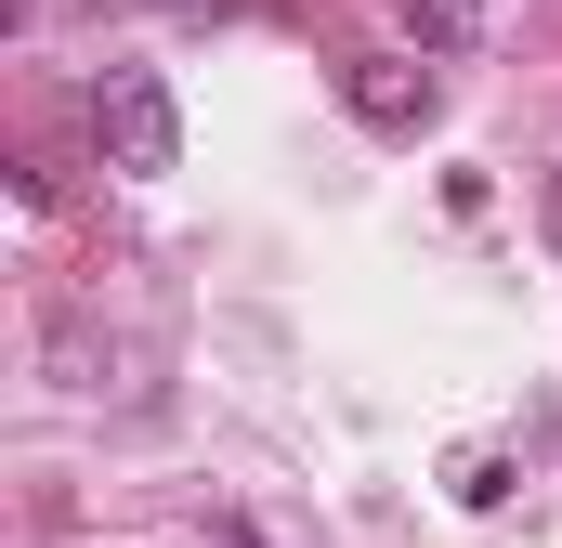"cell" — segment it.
I'll use <instances>...</instances> for the list:
<instances>
[{
	"instance_id": "1",
	"label": "cell",
	"mask_w": 562,
	"mask_h": 548,
	"mask_svg": "<svg viewBox=\"0 0 562 548\" xmlns=\"http://www.w3.org/2000/svg\"><path fill=\"white\" fill-rule=\"evenodd\" d=\"M92 144H105V170H132V183L183 170V105H170V79H157V66H105V79H92Z\"/></svg>"
},
{
	"instance_id": "2",
	"label": "cell",
	"mask_w": 562,
	"mask_h": 548,
	"mask_svg": "<svg viewBox=\"0 0 562 548\" xmlns=\"http://www.w3.org/2000/svg\"><path fill=\"white\" fill-rule=\"evenodd\" d=\"M353 118H367V132H419V118H431V79H406V66H353Z\"/></svg>"
},
{
	"instance_id": "3",
	"label": "cell",
	"mask_w": 562,
	"mask_h": 548,
	"mask_svg": "<svg viewBox=\"0 0 562 548\" xmlns=\"http://www.w3.org/2000/svg\"><path fill=\"white\" fill-rule=\"evenodd\" d=\"M510 496V457H458V510H497Z\"/></svg>"
},
{
	"instance_id": "4",
	"label": "cell",
	"mask_w": 562,
	"mask_h": 548,
	"mask_svg": "<svg viewBox=\"0 0 562 548\" xmlns=\"http://www.w3.org/2000/svg\"><path fill=\"white\" fill-rule=\"evenodd\" d=\"M210 548H249V536H210Z\"/></svg>"
},
{
	"instance_id": "5",
	"label": "cell",
	"mask_w": 562,
	"mask_h": 548,
	"mask_svg": "<svg viewBox=\"0 0 562 548\" xmlns=\"http://www.w3.org/2000/svg\"><path fill=\"white\" fill-rule=\"evenodd\" d=\"M550 236H562V196H550Z\"/></svg>"
},
{
	"instance_id": "6",
	"label": "cell",
	"mask_w": 562,
	"mask_h": 548,
	"mask_svg": "<svg viewBox=\"0 0 562 548\" xmlns=\"http://www.w3.org/2000/svg\"><path fill=\"white\" fill-rule=\"evenodd\" d=\"M458 13H471V0H458Z\"/></svg>"
}]
</instances>
